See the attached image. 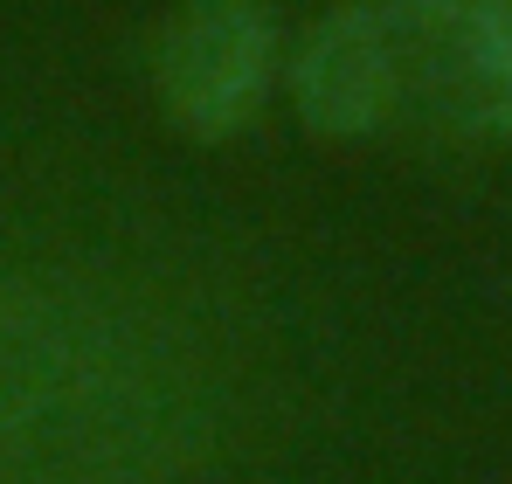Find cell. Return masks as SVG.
<instances>
[{"label": "cell", "mask_w": 512, "mask_h": 484, "mask_svg": "<svg viewBox=\"0 0 512 484\" xmlns=\"http://www.w3.org/2000/svg\"><path fill=\"white\" fill-rule=\"evenodd\" d=\"M395 63V118L512 139V0H367Z\"/></svg>", "instance_id": "2"}, {"label": "cell", "mask_w": 512, "mask_h": 484, "mask_svg": "<svg viewBox=\"0 0 512 484\" xmlns=\"http://www.w3.org/2000/svg\"><path fill=\"white\" fill-rule=\"evenodd\" d=\"M291 104L305 118V132L319 139H367L381 125H395V63H388V42H381V21L367 0L333 7L298 63H291Z\"/></svg>", "instance_id": "4"}, {"label": "cell", "mask_w": 512, "mask_h": 484, "mask_svg": "<svg viewBox=\"0 0 512 484\" xmlns=\"http://www.w3.org/2000/svg\"><path fill=\"white\" fill-rule=\"evenodd\" d=\"M353 325L277 215L0 118V484H319Z\"/></svg>", "instance_id": "1"}, {"label": "cell", "mask_w": 512, "mask_h": 484, "mask_svg": "<svg viewBox=\"0 0 512 484\" xmlns=\"http://www.w3.org/2000/svg\"><path fill=\"white\" fill-rule=\"evenodd\" d=\"M277 14L263 0H187L160 35L153 83L187 139H236L250 132L270 83H277Z\"/></svg>", "instance_id": "3"}]
</instances>
